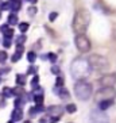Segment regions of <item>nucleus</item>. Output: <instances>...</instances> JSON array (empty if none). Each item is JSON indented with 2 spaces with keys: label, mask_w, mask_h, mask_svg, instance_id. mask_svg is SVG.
Here are the masks:
<instances>
[{
  "label": "nucleus",
  "mask_w": 116,
  "mask_h": 123,
  "mask_svg": "<svg viewBox=\"0 0 116 123\" xmlns=\"http://www.w3.org/2000/svg\"><path fill=\"white\" fill-rule=\"evenodd\" d=\"M58 16V12H51L50 16H49V19H50V22H54V19Z\"/></svg>",
  "instance_id": "obj_17"
},
{
  "label": "nucleus",
  "mask_w": 116,
  "mask_h": 123,
  "mask_svg": "<svg viewBox=\"0 0 116 123\" xmlns=\"http://www.w3.org/2000/svg\"><path fill=\"white\" fill-rule=\"evenodd\" d=\"M113 104V99H104V100H100V103H99V107H100V110H107L108 107H111V105Z\"/></svg>",
  "instance_id": "obj_9"
},
{
  "label": "nucleus",
  "mask_w": 116,
  "mask_h": 123,
  "mask_svg": "<svg viewBox=\"0 0 116 123\" xmlns=\"http://www.w3.org/2000/svg\"><path fill=\"white\" fill-rule=\"evenodd\" d=\"M99 81H100V85H101V87H113L116 84V73L104 74Z\"/></svg>",
  "instance_id": "obj_7"
},
{
  "label": "nucleus",
  "mask_w": 116,
  "mask_h": 123,
  "mask_svg": "<svg viewBox=\"0 0 116 123\" xmlns=\"http://www.w3.org/2000/svg\"><path fill=\"white\" fill-rule=\"evenodd\" d=\"M51 70H53L54 73H58V72H59V69H58L57 66H53V68H51Z\"/></svg>",
  "instance_id": "obj_21"
},
{
  "label": "nucleus",
  "mask_w": 116,
  "mask_h": 123,
  "mask_svg": "<svg viewBox=\"0 0 116 123\" xmlns=\"http://www.w3.org/2000/svg\"><path fill=\"white\" fill-rule=\"evenodd\" d=\"M7 61V53L6 51H0V64H4Z\"/></svg>",
  "instance_id": "obj_13"
},
{
  "label": "nucleus",
  "mask_w": 116,
  "mask_h": 123,
  "mask_svg": "<svg viewBox=\"0 0 116 123\" xmlns=\"http://www.w3.org/2000/svg\"><path fill=\"white\" fill-rule=\"evenodd\" d=\"M16 22H18V16L15 14H11L8 16V23H10V25H15Z\"/></svg>",
  "instance_id": "obj_11"
},
{
  "label": "nucleus",
  "mask_w": 116,
  "mask_h": 123,
  "mask_svg": "<svg viewBox=\"0 0 116 123\" xmlns=\"http://www.w3.org/2000/svg\"><path fill=\"white\" fill-rule=\"evenodd\" d=\"M62 112H64V110L61 107H57V105H53V107L47 110V114L53 118V120H58V118H61Z\"/></svg>",
  "instance_id": "obj_8"
},
{
  "label": "nucleus",
  "mask_w": 116,
  "mask_h": 123,
  "mask_svg": "<svg viewBox=\"0 0 116 123\" xmlns=\"http://www.w3.org/2000/svg\"><path fill=\"white\" fill-rule=\"evenodd\" d=\"M35 57H36V55L34 54L33 51H30L29 54H27V58H29V61H30V62H34V61H35Z\"/></svg>",
  "instance_id": "obj_15"
},
{
  "label": "nucleus",
  "mask_w": 116,
  "mask_h": 123,
  "mask_svg": "<svg viewBox=\"0 0 116 123\" xmlns=\"http://www.w3.org/2000/svg\"><path fill=\"white\" fill-rule=\"evenodd\" d=\"M29 11H30V12H29L30 15H34V14H35V11H36V10H35V8H34V7H31V8H30V10H29Z\"/></svg>",
  "instance_id": "obj_19"
},
{
  "label": "nucleus",
  "mask_w": 116,
  "mask_h": 123,
  "mask_svg": "<svg viewBox=\"0 0 116 123\" xmlns=\"http://www.w3.org/2000/svg\"><path fill=\"white\" fill-rule=\"evenodd\" d=\"M27 1H30V3H36V0H27Z\"/></svg>",
  "instance_id": "obj_26"
},
{
  "label": "nucleus",
  "mask_w": 116,
  "mask_h": 123,
  "mask_svg": "<svg viewBox=\"0 0 116 123\" xmlns=\"http://www.w3.org/2000/svg\"><path fill=\"white\" fill-rule=\"evenodd\" d=\"M70 72H72L73 79L84 80L85 77H88L89 73H91V65H89L88 60H84V58H76V60L72 62Z\"/></svg>",
  "instance_id": "obj_2"
},
{
  "label": "nucleus",
  "mask_w": 116,
  "mask_h": 123,
  "mask_svg": "<svg viewBox=\"0 0 116 123\" xmlns=\"http://www.w3.org/2000/svg\"><path fill=\"white\" fill-rule=\"evenodd\" d=\"M35 103L42 104V103H43V98H42V96H35Z\"/></svg>",
  "instance_id": "obj_18"
},
{
  "label": "nucleus",
  "mask_w": 116,
  "mask_h": 123,
  "mask_svg": "<svg viewBox=\"0 0 116 123\" xmlns=\"http://www.w3.org/2000/svg\"><path fill=\"white\" fill-rule=\"evenodd\" d=\"M62 83H64V81H62L61 77H59V79H57V85H58V84H59V85H62Z\"/></svg>",
  "instance_id": "obj_23"
},
{
  "label": "nucleus",
  "mask_w": 116,
  "mask_h": 123,
  "mask_svg": "<svg viewBox=\"0 0 116 123\" xmlns=\"http://www.w3.org/2000/svg\"><path fill=\"white\" fill-rule=\"evenodd\" d=\"M116 96V91L113 89V87H103L101 89L96 93L97 100H104V99H113Z\"/></svg>",
  "instance_id": "obj_6"
},
{
  "label": "nucleus",
  "mask_w": 116,
  "mask_h": 123,
  "mask_svg": "<svg viewBox=\"0 0 116 123\" xmlns=\"http://www.w3.org/2000/svg\"><path fill=\"white\" fill-rule=\"evenodd\" d=\"M38 80H39V79H38V76H35V77H34V79H33V85H34L35 83H38Z\"/></svg>",
  "instance_id": "obj_24"
},
{
  "label": "nucleus",
  "mask_w": 116,
  "mask_h": 123,
  "mask_svg": "<svg viewBox=\"0 0 116 123\" xmlns=\"http://www.w3.org/2000/svg\"><path fill=\"white\" fill-rule=\"evenodd\" d=\"M3 104H6V101H4V98L0 96V105H3Z\"/></svg>",
  "instance_id": "obj_25"
},
{
  "label": "nucleus",
  "mask_w": 116,
  "mask_h": 123,
  "mask_svg": "<svg viewBox=\"0 0 116 123\" xmlns=\"http://www.w3.org/2000/svg\"><path fill=\"white\" fill-rule=\"evenodd\" d=\"M66 111L69 112V114H74V112L77 111V107H76V104H69L68 107H66Z\"/></svg>",
  "instance_id": "obj_12"
},
{
  "label": "nucleus",
  "mask_w": 116,
  "mask_h": 123,
  "mask_svg": "<svg viewBox=\"0 0 116 123\" xmlns=\"http://www.w3.org/2000/svg\"><path fill=\"white\" fill-rule=\"evenodd\" d=\"M22 118H23L22 110L20 108H15L14 112H12V120H20Z\"/></svg>",
  "instance_id": "obj_10"
},
{
  "label": "nucleus",
  "mask_w": 116,
  "mask_h": 123,
  "mask_svg": "<svg viewBox=\"0 0 116 123\" xmlns=\"http://www.w3.org/2000/svg\"><path fill=\"white\" fill-rule=\"evenodd\" d=\"M74 93H76L78 100H82V101L88 100L92 95V85L88 84L87 81H84V80H80L74 87Z\"/></svg>",
  "instance_id": "obj_3"
},
{
  "label": "nucleus",
  "mask_w": 116,
  "mask_h": 123,
  "mask_svg": "<svg viewBox=\"0 0 116 123\" xmlns=\"http://www.w3.org/2000/svg\"><path fill=\"white\" fill-rule=\"evenodd\" d=\"M88 62H89L91 68L97 69V70L108 68V60L105 57H103V55H100V54H92L91 57L88 58Z\"/></svg>",
  "instance_id": "obj_4"
},
{
  "label": "nucleus",
  "mask_w": 116,
  "mask_h": 123,
  "mask_svg": "<svg viewBox=\"0 0 116 123\" xmlns=\"http://www.w3.org/2000/svg\"><path fill=\"white\" fill-rule=\"evenodd\" d=\"M3 45H6V47H10V46H11V43H10V41H8V39L4 41V43H3Z\"/></svg>",
  "instance_id": "obj_20"
},
{
  "label": "nucleus",
  "mask_w": 116,
  "mask_h": 123,
  "mask_svg": "<svg viewBox=\"0 0 116 123\" xmlns=\"http://www.w3.org/2000/svg\"><path fill=\"white\" fill-rule=\"evenodd\" d=\"M74 42H76V47L81 53H88L91 50V41L88 39L84 34H77Z\"/></svg>",
  "instance_id": "obj_5"
},
{
  "label": "nucleus",
  "mask_w": 116,
  "mask_h": 123,
  "mask_svg": "<svg viewBox=\"0 0 116 123\" xmlns=\"http://www.w3.org/2000/svg\"><path fill=\"white\" fill-rule=\"evenodd\" d=\"M49 57H50V60H51V61H55V55L53 54V53H50V54H49Z\"/></svg>",
  "instance_id": "obj_22"
},
{
  "label": "nucleus",
  "mask_w": 116,
  "mask_h": 123,
  "mask_svg": "<svg viewBox=\"0 0 116 123\" xmlns=\"http://www.w3.org/2000/svg\"><path fill=\"white\" fill-rule=\"evenodd\" d=\"M19 29H20V31H22V33H26V31H27V29H29V25H27V23H22Z\"/></svg>",
  "instance_id": "obj_16"
},
{
  "label": "nucleus",
  "mask_w": 116,
  "mask_h": 123,
  "mask_svg": "<svg viewBox=\"0 0 116 123\" xmlns=\"http://www.w3.org/2000/svg\"><path fill=\"white\" fill-rule=\"evenodd\" d=\"M91 23V14L88 10L81 8L76 12L73 19V31L76 34H84L87 31L88 26Z\"/></svg>",
  "instance_id": "obj_1"
},
{
  "label": "nucleus",
  "mask_w": 116,
  "mask_h": 123,
  "mask_svg": "<svg viewBox=\"0 0 116 123\" xmlns=\"http://www.w3.org/2000/svg\"><path fill=\"white\" fill-rule=\"evenodd\" d=\"M59 96H61V99H68V98H70L69 92H66L65 89H62L61 92H59Z\"/></svg>",
  "instance_id": "obj_14"
}]
</instances>
